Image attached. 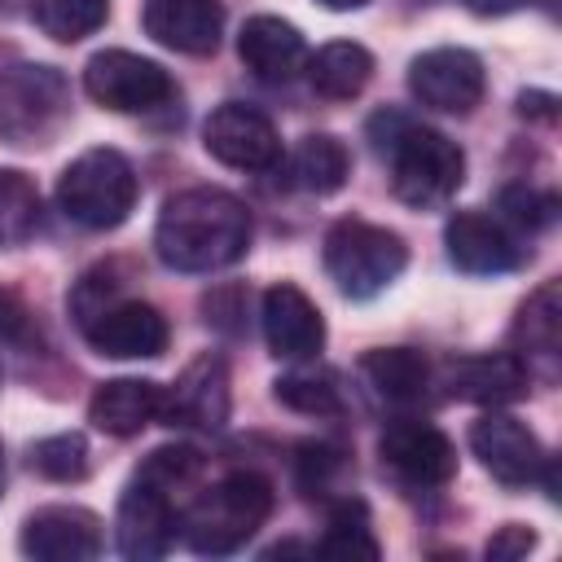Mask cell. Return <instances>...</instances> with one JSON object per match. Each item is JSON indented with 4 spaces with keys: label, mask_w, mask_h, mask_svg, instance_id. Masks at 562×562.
<instances>
[{
    "label": "cell",
    "mask_w": 562,
    "mask_h": 562,
    "mask_svg": "<svg viewBox=\"0 0 562 562\" xmlns=\"http://www.w3.org/2000/svg\"><path fill=\"white\" fill-rule=\"evenodd\" d=\"M237 57L246 61V70L263 83H290L303 66H307V44L299 35L294 22L259 13L241 26L237 35Z\"/></svg>",
    "instance_id": "20"
},
{
    "label": "cell",
    "mask_w": 562,
    "mask_h": 562,
    "mask_svg": "<svg viewBox=\"0 0 562 562\" xmlns=\"http://www.w3.org/2000/svg\"><path fill=\"white\" fill-rule=\"evenodd\" d=\"M527 364L514 356V351H483V356H457L443 364V386L452 400H465V404H487V408H501V404H514L527 395Z\"/></svg>",
    "instance_id": "17"
},
{
    "label": "cell",
    "mask_w": 562,
    "mask_h": 562,
    "mask_svg": "<svg viewBox=\"0 0 562 562\" xmlns=\"http://www.w3.org/2000/svg\"><path fill=\"white\" fill-rule=\"evenodd\" d=\"M470 448L474 457L483 461V470L501 483V487H527L540 479L544 470V448L540 439L531 435L527 422L509 417V413H483L474 426H470Z\"/></svg>",
    "instance_id": "13"
},
{
    "label": "cell",
    "mask_w": 562,
    "mask_h": 562,
    "mask_svg": "<svg viewBox=\"0 0 562 562\" xmlns=\"http://www.w3.org/2000/svg\"><path fill=\"white\" fill-rule=\"evenodd\" d=\"M408 263V246L400 233L369 220H338L325 233V272L347 299L382 294Z\"/></svg>",
    "instance_id": "5"
},
{
    "label": "cell",
    "mask_w": 562,
    "mask_h": 562,
    "mask_svg": "<svg viewBox=\"0 0 562 562\" xmlns=\"http://www.w3.org/2000/svg\"><path fill=\"white\" fill-rule=\"evenodd\" d=\"M136 171L119 149H83L57 180V206L83 228H119L136 206Z\"/></svg>",
    "instance_id": "4"
},
{
    "label": "cell",
    "mask_w": 562,
    "mask_h": 562,
    "mask_svg": "<svg viewBox=\"0 0 562 562\" xmlns=\"http://www.w3.org/2000/svg\"><path fill=\"white\" fill-rule=\"evenodd\" d=\"M443 246H448V259L470 277H501L518 268L514 237L483 211H457L443 224Z\"/></svg>",
    "instance_id": "19"
},
{
    "label": "cell",
    "mask_w": 562,
    "mask_h": 562,
    "mask_svg": "<svg viewBox=\"0 0 562 562\" xmlns=\"http://www.w3.org/2000/svg\"><path fill=\"white\" fill-rule=\"evenodd\" d=\"M272 391H277V400H281L285 408H294V413L329 417V413H338V408H342L334 378H329V373H316V369L285 373V378H277V382H272Z\"/></svg>",
    "instance_id": "30"
},
{
    "label": "cell",
    "mask_w": 562,
    "mask_h": 562,
    "mask_svg": "<svg viewBox=\"0 0 562 562\" xmlns=\"http://www.w3.org/2000/svg\"><path fill=\"white\" fill-rule=\"evenodd\" d=\"M351 176V154L338 136L329 132H316V136H303L299 149H294V180L299 189L307 193H338Z\"/></svg>",
    "instance_id": "25"
},
{
    "label": "cell",
    "mask_w": 562,
    "mask_h": 562,
    "mask_svg": "<svg viewBox=\"0 0 562 562\" xmlns=\"http://www.w3.org/2000/svg\"><path fill=\"white\" fill-rule=\"evenodd\" d=\"M501 202H505V211H509L514 224H531V228H540V224H549V215H553V198L531 193V189H505Z\"/></svg>",
    "instance_id": "32"
},
{
    "label": "cell",
    "mask_w": 562,
    "mask_h": 562,
    "mask_svg": "<svg viewBox=\"0 0 562 562\" xmlns=\"http://www.w3.org/2000/svg\"><path fill=\"white\" fill-rule=\"evenodd\" d=\"M75 316L88 347L110 360H154L167 351V338H171L167 316L140 299H119V294H105L97 303L83 299L75 303Z\"/></svg>",
    "instance_id": "7"
},
{
    "label": "cell",
    "mask_w": 562,
    "mask_h": 562,
    "mask_svg": "<svg viewBox=\"0 0 562 562\" xmlns=\"http://www.w3.org/2000/svg\"><path fill=\"white\" fill-rule=\"evenodd\" d=\"M140 22H145V35H154L162 48L206 57L220 48L224 4L220 0H145Z\"/></svg>",
    "instance_id": "18"
},
{
    "label": "cell",
    "mask_w": 562,
    "mask_h": 562,
    "mask_svg": "<svg viewBox=\"0 0 562 562\" xmlns=\"http://www.w3.org/2000/svg\"><path fill=\"white\" fill-rule=\"evenodd\" d=\"M40 224V193L35 184L13 171V167H0V246H18L35 233Z\"/></svg>",
    "instance_id": "28"
},
{
    "label": "cell",
    "mask_w": 562,
    "mask_h": 562,
    "mask_svg": "<svg viewBox=\"0 0 562 562\" xmlns=\"http://www.w3.org/2000/svg\"><path fill=\"white\" fill-rule=\"evenodd\" d=\"M70 119V83L40 61L0 66V140L48 145Z\"/></svg>",
    "instance_id": "6"
},
{
    "label": "cell",
    "mask_w": 562,
    "mask_h": 562,
    "mask_svg": "<svg viewBox=\"0 0 562 562\" xmlns=\"http://www.w3.org/2000/svg\"><path fill=\"white\" fill-rule=\"evenodd\" d=\"M360 378L391 408H413L430 391V364L413 347H378V351H369L360 360Z\"/></svg>",
    "instance_id": "22"
},
{
    "label": "cell",
    "mask_w": 562,
    "mask_h": 562,
    "mask_svg": "<svg viewBox=\"0 0 562 562\" xmlns=\"http://www.w3.org/2000/svg\"><path fill=\"white\" fill-rule=\"evenodd\" d=\"M158 422L184 430H220L228 422V364L211 351L184 364V373L171 386H162Z\"/></svg>",
    "instance_id": "14"
},
{
    "label": "cell",
    "mask_w": 562,
    "mask_h": 562,
    "mask_svg": "<svg viewBox=\"0 0 562 562\" xmlns=\"http://www.w3.org/2000/svg\"><path fill=\"white\" fill-rule=\"evenodd\" d=\"M391 127H395V136L378 140V149L391 158V189H395V198L417 206V211L443 206L461 189V180H465L461 145L448 140L435 127L404 123L395 114H391Z\"/></svg>",
    "instance_id": "3"
},
{
    "label": "cell",
    "mask_w": 562,
    "mask_h": 562,
    "mask_svg": "<svg viewBox=\"0 0 562 562\" xmlns=\"http://www.w3.org/2000/svg\"><path fill=\"white\" fill-rule=\"evenodd\" d=\"M31 470L53 483H79L88 474V439L75 430H61L31 443Z\"/></svg>",
    "instance_id": "29"
},
{
    "label": "cell",
    "mask_w": 562,
    "mask_h": 562,
    "mask_svg": "<svg viewBox=\"0 0 562 562\" xmlns=\"http://www.w3.org/2000/svg\"><path fill=\"white\" fill-rule=\"evenodd\" d=\"M162 417V386L149 378H114L101 382L88 400V422L105 435H140L149 422Z\"/></svg>",
    "instance_id": "21"
},
{
    "label": "cell",
    "mask_w": 562,
    "mask_h": 562,
    "mask_svg": "<svg viewBox=\"0 0 562 562\" xmlns=\"http://www.w3.org/2000/svg\"><path fill=\"white\" fill-rule=\"evenodd\" d=\"M0 492H4V448H0Z\"/></svg>",
    "instance_id": "38"
},
{
    "label": "cell",
    "mask_w": 562,
    "mask_h": 562,
    "mask_svg": "<svg viewBox=\"0 0 562 562\" xmlns=\"http://www.w3.org/2000/svg\"><path fill=\"white\" fill-rule=\"evenodd\" d=\"M180 527V505L176 492H167L162 483L132 474V483L119 496V514H114V536H119V553L132 562H154L171 549Z\"/></svg>",
    "instance_id": "9"
},
{
    "label": "cell",
    "mask_w": 562,
    "mask_h": 562,
    "mask_svg": "<svg viewBox=\"0 0 562 562\" xmlns=\"http://www.w3.org/2000/svg\"><path fill=\"white\" fill-rule=\"evenodd\" d=\"M378 452H382V465L395 479H404L408 487H443L457 474L452 439L439 426L417 422V417L391 422L382 430V439H378Z\"/></svg>",
    "instance_id": "11"
},
{
    "label": "cell",
    "mask_w": 562,
    "mask_h": 562,
    "mask_svg": "<svg viewBox=\"0 0 562 562\" xmlns=\"http://www.w3.org/2000/svg\"><path fill=\"white\" fill-rule=\"evenodd\" d=\"M83 92L114 110V114H145V110H158L162 101L176 97V83L171 75L140 57V53H127V48H105V53H92L88 66H83Z\"/></svg>",
    "instance_id": "8"
},
{
    "label": "cell",
    "mask_w": 562,
    "mask_h": 562,
    "mask_svg": "<svg viewBox=\"0 0 562 562\" xmlns=\"http://www.w3.org/2000/svg\"><path fill=\"white\" fill-rule=\"evenodd\" d=\"M487 75L470 48H430L408 66V92L439 114H470L483 101Z\"/></svg>",
    "instance_id": "12"
},
{
    "label": "cell",
    "mask_w": 562,
    "mask_h": 562,
    "mask_svg": "<svg viewBox=\"0 0 562 562\" xmlns=\"http://www.w3.org/2000/svg\"><path fill=\"white\" fill-rule=\"evenodd\" d=\"M536 549V531L522 527V522H505L492 540H487V558L492 562H514V558H527Z\"/></svg>",
    "instance_id": "33"
},
{
    "label": "cell",
    "mask_w": 562,
    "mask_h": 562,
    "mask_svg": "<svg viewBox=\"0 0 562 562\" xmlns=\"http://www.w3.org/2000/svg\"><path fill=\"white\" fill-rule=\"evenodd\" d=\"M250 246V211L241 198L198 184L162 202L154 224V250L176 272H215L246 255Z\"/></svg>",
    "instance_id": "1"
},
{
    "label": "cell",
    "mask_w": 562,
    "mask_h": 562,
    "mask_svg": "<svg viewBox=\"0 0 562 562\" xmlns=\"http://www.w3.org/2000/svg\"><path fill=\"white\" fill-rule=\"evenodd\" d=\"M479 18H501V13H514V9H522L527 0H465Z\"/></svg>",
    "instance_id": "36"
},
{
    "label": "cell",
    "mask_w": 562,
    "mask_h": 562,
    "mask_svg": "<svg viewBox=\"0 0 562 562\" xmlns=\"http://www.w3.org/2000/svg\"><path fill=\"white\" fill-rule=\"evenodd\" d=\"M321 4H325V9H338V13H342V9H360V4H369V0H321Z\"/></svg>",
    "instance_id": "37"
},
{
    "label": "cell",
    "mask_w": 562,
    "mask_h": 562,
    "mask_svg": "<svg viewBox=\"0 0 562 562\" xmlns=\"http://www.w3.org/2000/svg\"><path fill=\"white\" fill-rule=\"evenodd\" d=\"M263 338L277 360H312L325 347V316L299 285L277 281L263 294Z\"/></svg>",
    "instance_id": "16"
},
{
    "label": "cell",
    "mask_w": 562,
    "mask_h": 562,
    "mask_svg": "<svg viewBox=\"0 0 562 562\" xmlns=\"http://www.w3.org/2000/svg\"><path fill=\"white\" fill-rule=\"evenodd\" d=\"M553 105H558V101H553L549 92H522V97H518V110H522V114H536V119H544V123H553V114H558Z\"/></svg>",
    "instance_id": "35"
},
{
    "label": "cell",
    "mask_w": 562,
    "mask_h": 562,
    "mask_svg": "<svg viewBox=\"0 0 562 562\" xmlns=\"http://www.w3.org/2000/svg\"><path fill=\"white\" fill-rule=\"evenodd\" d=\"M321 553L325 558H364V562H373L378 553H382V544H378V536H373V527H369V509H364V501H356V496H342L334 509H329V522H325V536H321Z\"/></svg>",
    "instance_id": "26"
},
{
    "label": "cell",
    "mask_w": 562,
    "mask_h": 562,
    "mask_svg": "<svg viewBox=\"0 0 562 562\" xmlns=\"http://www.w3.org/2000/svg\"><path fill=\"white\" fill-rule=\"evenodd\" d=\"M272 514V483L255 470L224 474L220 483L189 496L180 509V536L202 558H224L241 549Z\"/></svg>",
    "instance_id": "2"
},
{
    "label": "cell",
    "mask_w": 562,
    "mask_h": 562,
    "mask_svg": "<svg viewBox=\"0 0 562 562\" xmlns=\"http://www.w3.org/2000/svg\"><path fill=\"white\" fill-rule=\"evenodd\" d=\"M342 470V452L338 448H329V443H303L299 448V483H303V492H329V483H334V474Z\"/></svg>",
    "instance_id": "31"
},
{
    "label": "cell",
    "mask_w": 562,
    "mask_h": 562,
    "mask_svg": "<svg viewBox=\"0 0 562 562\" xmlns=\"http://www.w3.org/2000/svg\"><path fill=\"white\" fill-rule=\"evenodd\" d=\"M514 342H518V360L527 364H540L549 378H553V364H558V347H562V285L558 281H544L522 307H518V321H514Z\"/></svg>",
    "instance_id": "23"
},
{
    "label": "cell",
    "mask_w": 562,
    "mask_h": 562,
    "mask_svg": "<svg viewBox=\"0 0 562 562\" xmlns=\"http://www.w3.org/2000/svg\"><path fill=\"white\" fill-rule=\"evenodd\" d=\"M110 18V0H35V22L48 40L75 44Z\"/></svg>",
    "instance_id": "27"
},
{
    "label": "cell",
    "mask_w": 562,
    "mask_h": 562,
    "mask_svg": "<svg viewBox=\"0 0 562 562\" xmlns=\"http://www.w3.org/2000/svg\"><path fill=\"white\" fill-rule=\"evenodd\" d=\"M202 145L215 162L237 167V171H268L281 158V136H277L272 119L241 101H224L220 110L206 114Z\"/></svg>",
    "instance_id": "10"
},
{
    "label": "cell",
    "mask_w": 562,
    "mask_h": 562,
    "mask_svg": "<svg viewBox=\"0 0 562 562\" xmlns=\"http://www.w3.org/2000/svg\"><path fill=\"white\" fill-rule=\"evenodd\" d=\"M22 338H31V312L0 290V342H22Z\"/></svg>",
    "instance_id": "34"
},
{
    "label": "cell",
    "mask_w": 562,
    "mask_h": 562,
    "mask_svg": "<svg viewBox=\"0 0 562 562\" xmlns=\"http://www.w3.org/2000/svg\"><path fill=\"white\" fill-rule=\"evenodd\" d=\"M307 83L316 97L325 101H351L364 92V83L373 79V53L356 40H334L325 48H316V57H307Z\"/></svg>",
    "instance_id": "24"
},
{
    "label": "cell",
    "mask_w": 562,
    "mask_h": 562,
    "mask_svg": "<svg viewBox=\"0 0 562 562\" xmlns=\"http://www.w3.org/2000/svg\"><path fill=\"white\" fill-rule=\"evenodd\" d=\"M22 553L35 562H88L101 553V518L83 505H44L22 522Z\"/></svg>",
    "instance_id": "15"
}]
</instances>
